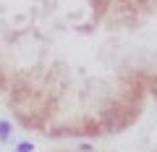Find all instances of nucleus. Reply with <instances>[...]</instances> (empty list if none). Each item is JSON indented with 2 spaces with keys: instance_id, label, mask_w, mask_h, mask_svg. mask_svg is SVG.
I'll use <instances>...</instances> for the list:
<instances>
[{
  "instance_id": "7ed1b4c3",
  "label": "nucleus",
  "mask_w": 157,
  "mask_h": 152,
  "mask_svg": "<svg viewBox=\"0 0 157 152\" xmlns=\"http://www.w3.org/2000/svg\"><path fill=\"white\" fill-rule=\"evenodd\" d=\"M155 97H157V84H155Z\"/></svg>"
},
{
  "instance_id": "f03ea898",
  "label": "nucleus",
  "mask_w": 157,
  "mask_h": 152,
  "mask_svg": "<svg viewBox=\"0 0 157 152\" xmlns=\"http://www.w3.org/2000/svg\"><path fill=\"white\" fill-rule=\"evenodd\" d=\"M32 150H34V147L29 144V142H21V144H18V150H16V152H32Z\"/></svg>"
},
{
  "instance_id": "f257e3e1",
  "label": "nucleus",
  "mask_w": 157,
  "mask_h": 152,
  "mask_svg": "<svg viewBox=\"0 0 157 152\" xmlns=\"http://www.w3.org/2000/svg\"><path fill=\"white\" fill-rule=\"evenodd\" d=\"M8 134H11V123L8 121H0V142H6Z\"/></svg>"
}]
</instances>
